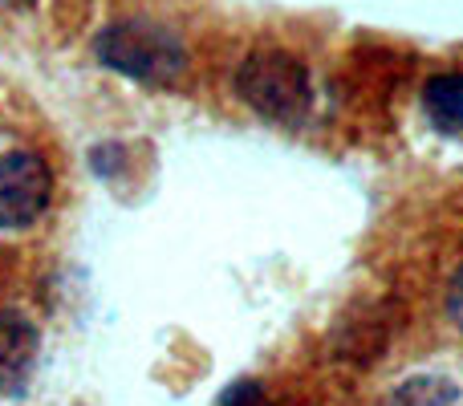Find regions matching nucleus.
I'll return each instance as SVG.
<instances>
[{
  "mask_svg": "<svg viewBox=\"0 0 463 406\" xmlns=\"http://www.w3.org/2000/svg\"><path fill=\"white\" fill-rule=\"evenodd\" d=\"M236 90L260 118L297 127L313 106L309 70L285 49H256L236 70Z\"/></svg>",
  "mask_w": 463,
  "mask_h": 406,
  "instance_id": "obj_1",
  "label": "nucleus"
},
{
  "mask_svg": "<svg viewBox=\"0 0 463 406\" xmlns=\"http://www.w3.org/2000/svg\"><path fill=\"white\" fill-rule=\"evenodd\" d=\"M94 49L102 65H110L114 73H127L135 81H146V86H167L187 65V53L175 33H167L163 24L151 21L110 24V29H102Z\"/></svg>",
  "mask_w": 463,
  "mask_h": 406,
  "instance_id": "obj_2",
  "label": "nucleus"
},
{
  "mask_svg": "<svg viewBox=\"0 0 463 406\" xmlns=\"http://www.w3.org/2000/svg\"><path fill=\"white\" fill-rule=\"evenodd\" d=\"M53 200V171L37 151L0 155V228H33Z\"/></svg>",
  "mask_w": 463,
  "mask_h": 406,
  "instance_id": "obj_3",
  "label": "nucleus"
},
{
  "mask_svg": "<svg viewBox=\"0 0 463 406\" xmlns=\"http://www.w3.org/2000/svg\"><path fill=\"white\" fill-rule=\"evenodd\" d=\"M41 334L21 309H0V394H21L37 370Z\"/></svg>",
  "mask_w": 463,
  "mask_h": 406,
  "instance_id": "obj_4",
  "label": "nucleus"
},
{
  "mask_svg": "<svg viewBox=\"0 0 463 406\" xmlns=\"http://www.w3.org/2000/svg\"><path fill=\"white\" fill-rule=\"evenodd\" d=\"M394 321H399V305H394V301H378V305H370V309L350 313V317H345V326L334 334L337 358L358 362V366L374 362L378 354H386V345H391Z\"/></svg>",
  "mask_w": 463,
  "mask_h": 406,
  "instance_id": "obj_5",
  "label": "nucleus"
},
{
  "mask_svg": "<svg viewBox=\"0 0 463 406\" xmlns=\"http://www.w3.org/2000/svg\"><path fill=\"white\" fill-rule=\"evenodd\" d=\"M423 114L439 135H463V73H435L423 86Z\"/></svg>",
  "mask_w": 463,
  "mask_h": 406,
  "instance_id": "obj_6",
  "label": "nucleus"
},
{
  "mask_svg": "<svg viewBox=\"0 0 463 406\" xmlns=\"http://www.w3.org/2000/svg\"><path fill=\"white\" fill-rule=\"evenodd\" d=\"M386 406H459V386L443 374H415L394 386Z\"/></svg>",
  "mask_w": 463,
  "mask_h": 406,
  "instance_id": "obj_7",
  "label": "nucleus"
},
{
  "mask_svg": "<svg viewBox=\"0 0 463 406\" xmlns=\"http://www.w3.org/2000/svg\"><path fill=\"white\" fill-rule=\"evenodd\" d=\"M220 406H269V394H264V386L256 378H240L220 394Z\"/></svg>",
  "mask_w": 463,
  "mask_h": 406,
  "instance_id": "obj_8",
  "label": "nucleus"
},
{
  "mask_svg": "<svg viewBox=\"0 0 463 406\" xmlns=\"http://www.w3.org/2000/svg\"><path fill=\"white\" fill-rule=\"evenodd\" d=\"M448 317L463 329V269H456L448 280Z\"/></svg>",
  "mask_w": 463,
  "mask_h": 406,
  "instance_id": "obj_9",
  "label": "nucleus"
}]
</instances>
